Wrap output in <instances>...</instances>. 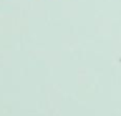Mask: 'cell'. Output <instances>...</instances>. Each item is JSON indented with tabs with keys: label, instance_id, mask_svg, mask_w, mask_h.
<instances>
[]
</instances>
